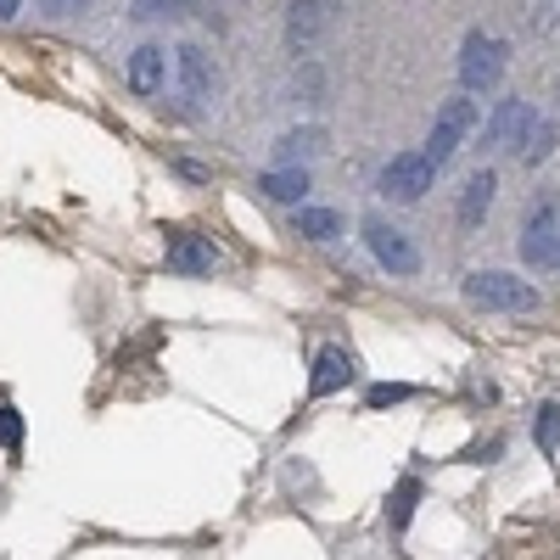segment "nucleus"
I'll list each match as a JSON object with an SVG mask.
<instances>
[{
  "label": "nucleus",
  "mask_w": 560,
  "mask_h": 560,
  "mask_svg": "<svg viewBox=\"0 0 560 560\" xmlns=\"http://www.w3.org/2000/svg\"><path fill=\"white\" fill-rule=\"evenodd\" d=\"M459 292H465V303H471V308H488V314H533L544 303L538 287H527V280L504 275V269H471Z\"/></svg>",
  "instance_id": "1"
},
{
  "label": "nucleus",
  "mask_w": 560,
  "mask_h": 560,
  "mask_svg": "<svg viewBox=\"0 0 560 560\" xmlns=\"http://www.w3.org/2000/svg\"><path fill=\"white\" fill-rule=\"evenodd\" d=\"M482 124V113H477V102L471 96H454V102H443V113H438V124H432V135H427V158L432 168H448V158L465 147V135H471Z\"/></svg>",
  "instance_id": "2"
},
{
  "label": "nucleus",
  "mask_w": 560,
  "mask_h": 560,
  "mask_svg": "<svg viewBox=\"0 0 560 560\" xmlns=\"http://www.w3.org/2000/svg\"><path fill=\"white\" fill-rule=\"evenodd\" d=\"M527 269H560V202H538L522 224V242H516Z\"/></svg>",
  "instance_id": "3"
},
{
  "label": "nucleus",
  "mask_w": 560,
  "mask_h": 560,
  "mask_svg": "<svg viewBox=\"0 0 560 560\" xmlns=\"http://www.w3.org/2000/svg\"><path fill=\"white\" fill-rule=\"evenodd\" d=\"M504 79V45L493 34H465L459 45V84L465 90H493Z\"/></svg>",
  "instance_id": "4"
},
{
  "label": "nucleus",
  "mask_w": 560,
  "mask_h": 560,
  "mask_svg": "<svg viewBox=\"0 0 560 560\" xmlns=\"http://www.w3.org/2000/svg\"><path fill=\"white\" fill-rule=\"evenodd\" d=\"M538 129V113L527 102H499L493 118L482 124V147H499V152H522Z\"/></svg>",
  "instance_id": "5"
},
{
  "label": "nucleus",
  "mask_w": 560,
  "mask_h": 560,
  "mask_svg": "<svg viewBox=\"0 0 560 560\" xmlns=\"http://www.w3.org/2000/svg\"><path fill=\"white\" fill-rule=\"evenodd\" d=\"M432 179H438V168L420 158V152H404V158H393L387 168H382V197H393V202H420L432 191Z\"/></svg>",
  "instance_id": "6"
},
{
  "label": "nucleus",
  "mask_w": 560,
  "mask_h": 560,
  "mask_svg": "<svg viewBox=\"0 0 560 560\" xmlns=\"http://www.w3.org/2000/svg\"><path fill=\"white\" fill-rule=\"evenodd\" d=\"M364 242H370V253H376V264L393 269V275H415L420 269V253L404 242V230H393L387 219H364Z\"/></svg>",
  "instance_id": "7"
},
{
  "label": "nucleus",
  "mask_w": 560,
  "mask_h": 560,
  "mask_svg": "<svg viewBox=\"0 0 560 560\" xmlns=\"http://www.w3.org/2000/svg\"><path fill=\"white\" fill-rule=\"evenodd\" d=\"M163 258H168L174 275H213L219 247H213V236H197V230H174L168 247H163Z\"/></svg>",
  "instance_id": "8"
},
{
  "label": "nucleus",
  "mask_w": 560,
  "mask_h": 560,
  "mask_svg": "<svg viewBox=\"0 0 560 560\" xmlns=\"http://www.w3.org/2000/svg\"><path fill=\"white\" fill-rule=\"evenodd\" d=\"M174 73H179V90H185L191 102H208L213 84H219L213 57L202 51V45H179V51H174Z\"/></svg>",
  "instance_id": "9"
},
{
  "label": "nucleus",
  "mask_w": 560,
  "mask_h": 560,
  "mask_svg": "<svg viewBox=\"0 0 560 560\" xmlns=\"http://www.w3.org/2000/svg\"><path fill=\"white\" fill-rule=\"evenodd\" d=\"M353 382V353L348 348H319L314 353V376H308V398H331V393H342Z\"/></svg>",
  "instance_id": "10"
},
{
  "label": "nucleus",
  "mask_w": 560,
  "mask_h": 560,
  "mask_svg": "<svg viewBox=\"0 0 560 560\" xmlns=\"http://www.w3.org/2000/svg\"><path fill=\"white\" fill-rule=\"evenodd\" d=\"M493 191H499L493 168H477L471 179H465V191H459V224L465 230H482V219L493 213Z\"/></svg>",
  "instance_id": "11"
},
{
  "label": "nucleus",
  "mask_w": 560,
  "mask_h": 560,
  "mask_svg": "<svg viewBox=\"0 0 560 560\" xmlns=\"http://www.w3.org/2000/svg\"><path fill=\"white\" fill-rule=\"evenodd\" d=\"M168 79V57L158 51V45H140V51L129 57V90L135 96H158Z\"/></svg>",
  "instance_id": "12"
},
{
  "label": "nucleus",
  "mask_w": 560,
  "mask_h": 560,
  "mask_svg": "<svg viewBox=\"0 0 560 560\" xmlns=\"http://www.w3.org/2000/svg\"><path fill=\"white\" fill-rule=\"evenodd\" d=\"M258 191H264L269 202L303 208V197H308V168H269V174H258Z\"/></svg>",
  "instance_id": "13"
},
{
  "label": "nucleus",
  "mask_w": 560,
  "mask_h": 560,
  "mask_svg": "<svg viewBox=\"0 0 560 560\" xmlns=\"http://www.w3.org/2000/svg\"><path fill=\"white\" fill-rule=\"evenodd\" d=\"M420 493H427V482H420V477H398V488H393V499H387V527H393V538H404V533H409Z\"/></svg>",
  "instance_id": "14"
},
{
  "label": "nucleus",
  "mask_w": 560,
  "mask_h": 560,
  "mask_svg": "<svg viewBox=\"0 0 560 560\" xmlns=\"http://www.w3.org/2000/svg\"><path fill=\"white\" fill-rule=\"evenodd\" d=\"M298 236H308V242H337V236H342V213H337V208H298Z\"/></svg>",
  "instance_id": "15"
},
{
  "label": "nucleus",
  "mask_w": 560,
  "mask_h": 560,
  "mask_svg": "<svg viewBox=\"0 0 560 560\" xmlns=\"http://www.w3.org/2000/svg\"><path fill=\"white\" fill-rule=\"evenodd\" d=\"M319 129H292V135H280V147H275V158H280V168H303V158H314L319 152Z\"/></svg>",
  "instance_id": "16"
},
{
  "label": "nucleus",
  "mask_w": 560,
  "mask_h": 560,
  "mask_svg": "<svg viewBox=\"0 0 560 560\" xmlns=\"http://www.w3.org/2000/svg\"><path fill=\"white\" fill-rule=\"evenodd\" d=\"M319 23H325V0H292V18H287V34L292 39H308Z\"/></svg>",
  "instance_id": "17"
},
{
  "label": "nucleus",
  "mask_w": 560,
  "mask_h": 560,
  "mask_svg": "<svg viewBox=\"0 0 560 560\" xmlns=\"http://www.w3.org/2000/svg\"><path fill=\"white\" fill-rule=\"evenodd\" d=\"M533 438H538V448H544V454H555V448H560V404H544V409H538Z\"/></svg>",
  "instance_id": "18"
},
{
  "label": "nucleus",
  "mask_w": 560,
  "mask_h": 560,
  "mask_svg": "<svg viewBox=\"0 0 560 560\" xmlns=\"http://www.w3.org/2000/svg\"><path fill=\"white\" fill-rule=\"evenodd\" d=\"M0 448L7 454H23V415L0 404Z\"/></svg>",
  "instance_id": "19"
},
{
  "label": "nucleus",
  "mask_w": 560,
  "mask_h": 560,
  "mask_svg": "<svg viewBox=\"0 0 560 560\" xmlns=\"http://www.w3.org/2000/svg\"><path fill=\"white\" fill-rule=\"evenodd\" d=\"M404 398H415V387H404V382H393V387L382 382V387H370V393H364L370 409H387V404H404Z\"/></svg>",
  "instance_id": "20"
},
{
  "label": "nucleus",
  "mask_w": 560,
  "mask_h": 560,
  "mask_svg": "<svg viewBox=\"0 0 560 560\" xmlns=\"http://www.w3.org/2000/svg\"><path fill=\"white\" fill-rule=\"evenodd\" d=\"M549 152H555V129H549V124H538V129H533V140L522 147V158H527V163H544Z\"/></svg>",
  "instance_id": "21"
},
{
  "label": "nucleus",
  "mask_w": 560,
  "mask_h": 560,
  "mask_svg": "<svg viewBox=\"0 0 560 560\" xmlns=\"http://www.w3.org/2000/svg\"><path fill=\"white\" fill-rule=\"evenodd\" d=\"M191 7H185V0H140L135 7V18H185Z\"/></svg>",
  "instance_id": "22"
},
{
  "label": "nucleus",
  "mask_w": 560,
  "mask_h": 560,
  "mask_svg": "<svg viewBox=\"0 0 560 560\" xmlns=\"http://www.w3.org/2000/svg\"><path fill=\"white\" fill-rule=\"evenodd\" d=\"M39 12H51V18H73V12H84L90 0H34Z\"/></svg>",
  "instance_id": "23"
},
{
  "label": "nucleus",
  "mask_w": 560,
  "mask_h": 560,
  "mask_svg": "<svg viewBox=\"0 0 560 560\" xmlns=\"http://www.w3.org/2000/svg\"><path fill=\"white\" fill-rule=\"evenodd\" d=\"M18 7H23V0H0V23H12V18H18Z\"/></svg>",
  "instance_id": "24"
}]
</instances>
